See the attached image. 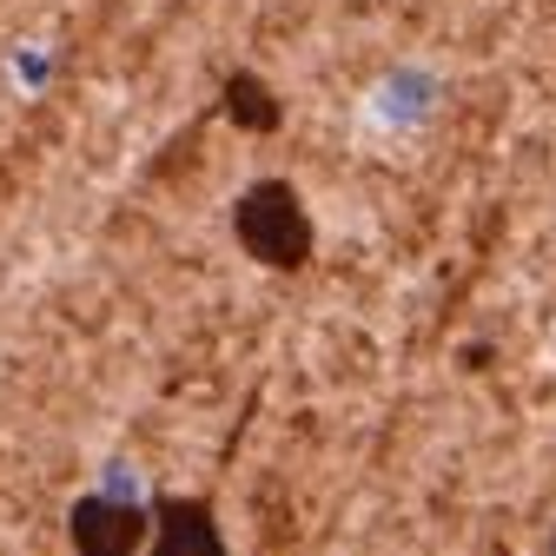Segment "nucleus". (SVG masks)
<instances>
[{
    "label": "nucleus",
    "mask_w": 556,
    "mask_h": 556,
    "mask_svg": "<svg viewBox=\"0 0 556 556\" xmlns=\"http://www.w3.org/2000/svg\"><path fill=\"white\" fill-rule=\"evenodd\" d=\"M226 113L239 119V132H278V119H286L278 93H271L258 74H232V80H226Z\"/></svg>",
    "instance_id": "20e7f679"
},
{
    "label": "nucleus",
    "mask_w": 556,
    "mask_h": 556,
    "mask_svg": "<svg viewBox=\"0 0 556 556\" xmlns=\"http://www.w3.org/2000/svg\"><path fill=\"white\" fill-rule=\"evenodd\" d=\"M74 543L87 556H126L132 543H147V517H139L132 504L87 497V504H74Z\"/></svg>",
    "instance_id": "f03ea898"
},
{
    "label": "nucleus",
    "mask_w": 556,
    "mask_h": 556,
    "mask_svg": "<svg viewBox=\"0 0 556 556\" xmlns=\"http://www.w3.org/2000/svg\"><path fill=\"white\" fill-rule=\"evenodd\" d=\"M153 543L173 556V549H219L226 536H219V523L205 517L199 504H186V497H166V504H160V530H153Z\"/></svg>",
    "instance_id": "7ed1b4c3"
},
{
    "label": "nucleus",
    "mask_w": 556,
    "mask_h": 556,
    "mask_svg": "<svg viewBox=\"0 0 556 556\" xmlns=\"http://www.w3.org/2000/svg\"><path fill=\"white\" fill-rule=\"evenodd\" d=\"M232 232H239V245H245L258 265H271V271H299V265L312 258V213H305V199H299L286 179L245 186L239 205H232Z\"/></svg>",
    "instance_id": "f257e3e1"
}]
</instances>
